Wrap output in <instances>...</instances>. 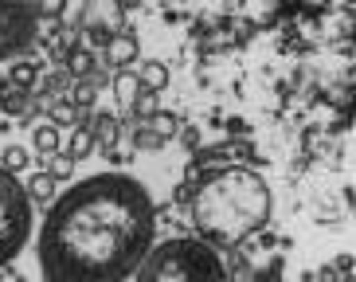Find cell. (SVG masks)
Instances as JSON below:
<instances>
[{
	"instance_id": "6da1fadb",
	"label": "cell",
	"mask_w": 356,
	"mask_h": 282,
	"mask_svg": "<svg viewBox=\"0 0 356 282\" xmlns=\"http://www.w3.org/2000/svg\"><path fill=\"white\" fill-rule=\"evenodd\" d=\"M153 235L149 188L126 173H95L47 204L35 259L47 282H118L137 274Z\"/></svg>"
},
{
	"instance_id": "7a4b0ae2",
	"label": "cell",
	"mask_w": 356,
	"mask_h": 282,
	"mask_svg": "<svg viewBox=\"0 0 356 282\" xmlns=\"http://www.w3.org/2000/svg\"><path fill=\"white\" fill-rule=\"evenodd\" d=\"M270 188L266 180L247 165H227L216 173H204L196 180L188 216L192 228L200 231V240H208L211 247L231 251L254 240L259 231L270 224Z\"/></svg>"
},
{
	"instance_id": "3957f363",
	"label": "cell",
	"mask_w": 356,
	"mask_h": 282,
	"mask_svg": "<svg viewBox=\"0 0 356 282\" xmlns=\"http://www.w3.org/2000/svg\"><path fill=\"white\" fill-rule=\"evenodd\" d=\"M141 282H168V279H227V259L220 247L208 240H192V235H172L145 251V259L137 267Z\"/></svg>"
},
{
	"instance_id": "277c9868",
	"label": "cell",
	"mask_w": 356,
	"mask_h": 282,
	"mask_svg": "<svg viewBox=\"0 0 356 282\" xmlns=\"http://www.w3.org/2000/svg\"><path fill=\"white\" fill-rule=\"evenodd\" d=\"M32 235V196L16 173L0 165V267L12 263Z\"/></svg>"
},
{
	"instance_id": "5b68a950",
	"label": "cell",
	"mask_w": 356,
	"mask_h": 282,
	"mask_svg": "<svg viewBox=\"0 0 356 282\" xmlns=\"http://www.w3.org/2000/svg\"><path fill=\"white\" fill-rule=\"evenodd\" d=\"M35 43L32 0H0V59H20Z\"/></svg>"
},
{
	"instance_id": "8992f818",
	"label": "cell",
	"mask_w": 356,
	"mask_h": 282,
	"mask_svg": "<svg viewBox=\"0 0 356 282\" xmlns=\"http://www.w3.org/2000/svg\"><path fill=\"white\" fill-rule=\"evenodd\" d=\"M122 28H126L122 0H83V8H79V31L90 40V47H106Z\"/></svg>"
},
{
	"instance_id": "52a82bcc",
	"label": "cell",
	"mask_w": 356,
	"mask_h": 282,
	"mask_svg": "<svg viewBox=\"0 0 356 282\" xmlns=\"http://www.w3.org/2000/svg\"><path fill=\"white\" fill-rule=\"evenodd\" d=\"M247 157H254V146L247 137H231V141H220V146H200V149H192L188 177H196L200 169H208V165H220V161H247Z\"/></svg>"
},
{
	"instance_id": "ba28073f",
	"label": "cell",
	"mask_w": 356,
	"mask_h": 282,
	"mask_svg": "<svg viewBox=\"0 0 356 282\" xmlns=\"http://www.w3.org/2000/svg\"><path fill=\"white\" fill-rule=\"evenodd\" d=\"M137 59H141V43H137V36L129 28H122L114 40L106 43V63H110L114 71H126V67H134Z\"/></svg>"
},
{
	"instance_id": "9c48e42d",
	"label": "cell",
	"mask_w": 356,
	"mask_h": 282,
	"mask_svg": "<svg viewBox=\"0 0 356 282\" xmlns=\"http://www.w3.org/2000/svg\"><path fill=\"white\" fill-rule=\"evenodd\" d=\"M86 125H90V134H95V146L102 149V153L118 149V137H122V118H118V114H110V110H95Z\"/></svg>"
},
{
	"instance_id": "30bf717a",
	"label": "cell",
	"mask_w": 356,
	"mask_h": 282,
	"mask_svg": "<svg viewBox=\"0 0 356 282\" xmlns=\"http://www.w3.org/2000/svg\"><path fill=\"white\" fill-rule=\"evenodd\" d=\"M110 86H114V98L122 110H129V102L137 98V91H141V79H137L134 67H126V71H114V79H110Z\"/></svg>"
},
{
	"instance_id": "8fae6325",
	"label": "cell",
	"mask_w": 356,
	"mask_h": 282,
	"mask_svg": "<svg viewBox=\"0 0 356 282\" xmlns=\"http://www.w3.org/2000/svg\"><path fill=\"white\" fill-rule=\"evenodd\" d=\"M63 67L74 75V79H90V75L98 71V59H95V52H90V47H74V52L67 55Z\"/></svg>"
},
{
	"instance_id": "7c38bea8",
	"label": "cell",
	"mask_w": 356,
	"mask_h": 282,
	"mask_svg": "<svg viewBox=\"0 0 356 282\" xmlns=\"http://www.w3.org/2000/svg\"><path fill=\"white\" fill-rule=\"evenodd\" d=\"M8 83L20 86V91H32V86L40 83V63H32V59L12 63V67H8Z\"/></svg>"
},
{
	"instance_id": "4fadbf2b",
	"label": "cell",
	"mask_w": 356,
	"mask_h": 282,
	"mask_svg": "<svg viewBox=\"0 0 356 282\" xmlns=\"http://www.w3.org/2000/svg\"><path fill=\"white\" fill-rule=\"evenodd\" d=\"M55 192H59V180H55L51 173H32V185H28L32 204H51Z\"/></svg>"
},
{
	"instance_id": "5bb4252c",
	"label": "cell",
	"mask_w": 356,
	"mask_h": 282,
	"mask_svg": "<svg viewBox=\"0 0 356 282\" xmlns=\"http://www.w3.org/2000/svg\"><path fill=\"white\" fill-rule=\"evenodd\" d=\"M157 110H161V91H149V86H141V91H137V98L129 102V110H126V114L141 122V118L157 114Z\"/></svg>"
},
{
	"instance_id": "9a60e30c",
	"label": "cell",
	"mask_w": 356,
	"mask_h": 282,
	"mask_svg": "<svg viewBox=\"0 0 356 282\" xmlns=\"http://www.w3.org/2000/svg\"><path fill=\"white\" fill-rule=\"evenodd\" d=\"M47 114H51V122L59 125V130H63V125H79V118H83V110H79V106L71 102V98H55V102H47Z\"/></svg>"
},
{
	"instance_id": "2e32d148",
	"label": "cell",
	"mask_w": 356,
	"mask_h": 282,
	"mask_svg": "<svg viewBox=\"0 0 356 282\" xmlns=\"http://www.w3.org/2000/svg\"><path fill=\"white\" fill-rule=\"evenodd\" d=\"M141 122H145L149 130H153V134H157L161 141H165V146H168V141H172V137H177V130H180V122H177V118H172V114H168V110H157V114L141 118Z\"/></svg>"
},
{
	"instance_id": "e0dca14e",
	"label": "cell",
	"mask_w": 356,
	"mask_h": 282,
	"mask_svg": "<svg viewBox=\"0 0 356 282\" xmlns=\"http://www.w3.org/2000/svg\"><path fill=\"white\" fill-rule=\"evenodd\" d=\"M67 153H71L74 161H83V157L95 153V134H90V125H86V122L74 125V134H71V146H67Z\"/></svg>"
},
{
	"instance_id": "ac0fdd59",
	"label": "cell",
	"mask_w": 356,
	"mask_h": 282,
	"mask_svg": "<svg viewBox=\"0 0 356 282\" xmlns=\"http://www.w3.org/2000/svg\"><path fill=\"white\" fill-rule=\"evenodd\" d=\"M137 79H141V86H149V91H165L168 86V67L165 63H141V71H137Z\"/></svg>"
},
{
	"instance_id": "d6986e66",
	"label": "cell",
	"mask_w": 356,
	"mask_h": 282,
	"mask_svg": "<svg viewBox=\"0 0 356 282\" xmlns=\"http://www.w3.org/2000/svg\"><path fill=\"white\" fill-rule=\"evenodd\" d=\"M95 98H98L95 79H74L71 83V102L79 106V110H95Z\"/></svg>"
},
{
	"instance_id": "ffe728a7",
	"label": "cell",
	"mask_w": 356,
	"mask_h": 282,
	"mask_svg": "<svg viewBox=\"0 0 356 282\" xmlns=\"http://www.w3.org/2000/svg\"><path fill=\"white\" fill-rule=\"evenodd\" d=\"M28 94H32V91H20V86H8V91L0 94V110H4V114H16V118H24V110H28V102H32Z\"/></svg>"
},
{
	"instance_id": "44dd1931",
	"label": "cell",
	"mask_w": 356,
	"mask_h": 282,
	"mask_svg": "<svg viewBox=\"0 0 356 282\" xmlns=\"http://www.w3.org/2000/svg\"><path fill=\"white\" fill-rule=\"evenodd\" d=\"M32 146L35 149H40V153L43 157H47V153H55V149H59V125H35V130H32Z\"/></svg>"
},
{
	"instance_id": "7402d4cb",
	"label": "cell",
	"mask_w": 356,
	"mask_h": 282,
	"mask_svg": "<svg viewBox=\"0 0 356 282\" xmlns=\"http://www.w3.org/2000/svg\"><path fill=\"white\" fill-rule=\"evenodd\" d=\"M0 165L8 169V173H24V169L32 165V153H28L24 146H8L4 153H0Z\"/></svg>"
},
{
	"instance_id": "603a6c76",
	"label": "cell",
	"mask_w": 356,
	"mask_h": 282,
	"mask_svg": "<svg viewBox=\"0 0 356 282\" xmlns=\"http://www.w3.org/2000/svg\"><path fill=\"white\" fill-rule=\"evenodd\" d=\"M47 161H51V169H47V173H51L55 180H71L74 165H79L71 153H59V149H55V153H47Z\"/></svg>"
},
{
	"instance_id": "cb8c5ba5",
	"label": "cell",
	"mask_w": 356,
	"mask_h": 282,
	"mask_svg": "<svg viewBox=\"0 0 356 282\" xmlns=\"http://www.w3.org/2000/svg\"><path fill=\"white\" fill-rule=\"evenodd\" d=\"M35 16H47V20H63L67 12V0H32Z\"/></svg>"
},
{
	"instance_id": "d4e9b609",
	"label": "cell",
	"mask_w": 356,
	"mask_h": 282,
	"mask_svg": "<svg viewBox=\"0 0 356 282\" xmlns=\"http://www.w3.org/2000/svg\"><path fill=\"white\" fill-rule=\"evenodd\" d=\"M177 137H180V146H184V149H188V153H192V149H200V125H180V130H177Z\"/></svg>"
},
{
	"instance_id": "484cf974",
	"label": "cell",
	"mask_w": 356,
	"mask_h": 282,
	"mask_svg": "<svg viewBox=\"0 0 356 282\" xmlns=\"http://www.w3.org/2000/svg\"><path fill=\"white\" fill-rule=\"evenodd\" d=\"M192 192H196V177H184V185L172 192V200H177L180 208H188V204H192Z\"/></svg>"
},
{
	"instance_id": "4316f807",
	"label": "cell",
	"mask_w": 356,
	"mask_h": 282,
	"mask_svg": "<svg viewBox=\"0 0 356 282\" xmlns=\"http://www.w3.org/2000/svg\"><path fill=\"white\" fill-rule=\"evenodd\" d=\"M329 271H333V279H337V274H353V259H348V255H341Z\"/></svg>"
},
{
	"instance_id": "83f0119b",
	"label": "cell",
	"mask_w": 356,
	"mask_h": 282,
	"mask_svg": "<svg viewBox=\"0 0 356 282\" xmlns=\"http://www.w3.org/2000/svg\"><path fill=\"white\" fill-rule=\"evenodd\" d=\"M227 130H231L235 137H243V134H247V122H243V118H231V122H227Z\"/></svg>"
}]
</instances>
